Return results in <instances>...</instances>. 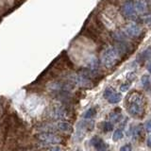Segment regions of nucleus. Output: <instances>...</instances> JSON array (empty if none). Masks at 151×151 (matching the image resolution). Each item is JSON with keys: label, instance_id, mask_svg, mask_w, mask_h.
Listing matches in <instances>:
<instances>
[{"label": "nucleus", "instance_id": "dca6fc26", "mask_svg": "<svg viewBox=\"0 0 151 151\" xmlns=\"http://www.w3.org/2000/svg\"><path fill=\"white\" fill-rule=\"evenodd\" d=\"M142 84L144 85L145 88H147L149 85V77L148 75H144L142 77Z\"/></svg>", "mask_w": 151, "mask_h": 151}, {"label": "nucleus", "instance_id": "b1692460", "mask_svg": "<svg viewBox=\"0 0 151 151\" xmlns=\"http://www.w3.org/2000/svg\"><path fill=\"white\" fill-rule=\"evenodd\" d=\"M49 151H63V149H61L60 146H54V147H52Z\"/></svg>", "mask_w": 151, "mask_h": 151}, {"label": "nucleus", "instance_id": "ddd939ff", "mask_svg": "<svg viewBox=\"0 0 151 151\" xmlns=\"http://www.w3.org/2000/svg\"><path fill=\"white\" fill-rule=\"evenodd\" d=\"M123 132L121 129H116L114 132H113V135H112V139L113 141H119L120 139L123 138Z\"/></svg>", "mask_w": 151, "mask_h": 151}, {"label": "nucleus", "instance_id": "393cba45", "mask_svg": "<svg viewBox=\"0 0 151 151\" xmlns=\"http://www.w3.org/2000/svg\"><path fill=\"white\" fill-rule=\"evenodd\" d=\"M146 144H147L148 146H150L151 147V135L148 136V138H147V141H146Z\"/></svg>", "mask_w": 151, "mask_h": 151}, {"label": "nucleus", "instance_id": "1a4fd4ad", "mask_svg": "<svg viewBox=\"0 0 151 151\" xmlns=\"http://www.w3.org/2000/svg\"><path fill=\"white\" fill-rule=\"evenodd\" d=\"M151 58V46H148L147 48L145 49L139 56V59L141 60H147Z\"/></svg>", "mask_w": 151, "mask_h": 151}, {"label": "nucleus", "instance_id": "9b49d317", "mask_svg": "<svg viewBox=\"0 0 151 151\" xmlns=\"http://www.w3.org/2000/svg\"><path fill=\"white\" fill-rule=\"evenodd\" d=\"M103 142V140L100 138V137H98V136H94L93 137V138L90 140V145H93V147H96V146H97L99 144H101Z\"/></svg>", "mask_w": 151, "mask_h": 151}, {"label": "nucleus", "instance_id": "423d86ee", "mask_svg": "<svg viewBox=\"0 0 151 151\" xmlns=\"http://www.w3.org/2000/svg\"><path fill=\"white\" fill-rule=\"evenodd\" d=\"M123 13L127 18H133L135 16V8L134 4L131 1H127L123 5Z\"/></svg>", "mask_w": 151, "mask_h": 151}, {"label": "nucleus", "instance_id": "20e7f679", "mask_svg": "<svg viewBox=\"0 0 151 151\" xmlns=\"http://www.w3.org/2000/svg\"><path fill=\"white\" fill-rule=\"evenodd\" d=\"M93 127V122L92 121H81L78 123V129L77 132V135L80 137V139H82V137L84 134H86V131H89L90 129H92Z\"/></svg>", "mask_w": 151, "mask_h": 151}, {"label": "nucleus", "instance_id": "a211bd4d", "mask_svg": "<svg viewBox=\"0 0 151 151\" xmlns=\"http://www.w3.org/2000/svg\"><path fill=\"white\" fill-rule=\"evenodd\" d=\"M103 129L105 131H111L113 129V126L110 122H104L103 124Z\"/></svg>", "mask_w": 151, "mask_h": 151}, {"label": "nucleus", "instance_id": "6e6552de", "mask_svg": "<svg viewBox=\"0 0 151 151\" xmlns=\"http://www.w3.org/2000/svg\"><path fill=\"white\" fill-rule=\"evenodd\" d=\"M57 127H58L60 130H63V131L72 130V126H71V124L69 122H66V121L58 122V124H57Z\"/></svg>", "mask_w": 151, "mask_h": 151}, {"label": "nucleus", "instance_id": "f257e3e1", "mask_svg": "<svg viewBox=\"0 0 151 151\" xmlns=\"http://www.w3.org/2000/svg\"><path fill=\"white\" fill-rule=\"evenodd\" d=\"M120 54L116 47H108L101 54V63L105 67L111 68L118 63Z\"/></svg>", "mask_w": 151, "mask_h": 151}, {"label": "nucleus", "instance_id": "aec40b11", "mask_svg": "<svg viewBox=\"0 0 151 151\" xmlns=\"http://www.w3.org/2000/svg\"><path fill=\"white\" fill-rule=\"evenodd\" d=\"M129 87H130V83L129 82L124 83V84H122L121 86H120V91L121 92H127V90L129 89Z\"/></svg>", "mask_w": 151, "mask_h": 151}, {"label": "nucleus", "instance_id": "f03ea898", "mask_svg": "<svg viewBox=\"0 0 151 151\" xmlns=\"http://www.w3.org/2000/svg\"><path fill=\"white\" fill-rule=\"evenodd\" d=\"M127 111H129L131 115H140L143 112V101H142V98L138 94H135L131 97V102L127 109Z\"/></svg>", "mask_w": 151, "mask_h": 151}, {"label": "nucleus", "instance_id": "f3484780", "mask_svg": "<svg viewBox=\"0 0 151 151\" xmlns=\"http://www.w3.org/2000/svg\"><path fill=\"white\" fill-rule=\"evenodd\" d=\"M96 113V111H94V109H90V110H88L86 112L84 113V119H89V118H91L92 116H93V114Z\"/></svg>", "mask_w": 151, "mask_h": 151}, {"label": "nucleus", "instance_id": "39448f33", "mask_svg": "<svg viewBox=\"0 0 151 151\" xmlns=\"http://www.w3.org/2000/svg\"><path fill=\"white\" fill-rule=\"evenodd\" d=\"M142 33L141 27L136 24H129L125 28V34L130 37H138Z\"/></svg>", "mask_w": 151, "mask_h": 151}, {"label": "nucleus", "instance_id": "6ab92c4d", "mask_svg": "<svg viewBox=\"0 0 151 151\" xmlns=\"http://www.w3.org/2000/svg\"><path fill=\"white\" fill-rule=\"evenodd\" d=\"M120 119H121V114H119V113L115 112V113H111V120L112 122L117 123Z\"/></svg>", "mask_w": 151, "mask_h": 151}, {"label": "nucleus", "instance_id": "a878e982", "mask_svg": "<svg viewBox=\"0 0 151 151\" xmlns=\"http://www.w3.org/2000/svg\"><path fill=\"white\" fill-rule=\"evenodd\" d=\"M147 70H148L149 72L151 73V63H149V64L147 65Z\"/></svg>", "mask_w": 151, "mask_h": 151}, {"label": "nucleus", "instance_id": "5701e85b", "mask_svg": "<svg viewBox=\"0 0 151 151\" xmlns=\"http://www.w3.org/2000/svg\"><path fill=\"white\" fill-rule=\"evenodd\" d=\"M145 127L146 131L151 132V120L146 121V122H145Z\"/></svg>", "mask_w": 151, "mask_h": 151}, {"label": "nucleus", "instance_id": "412c9836", "mask_svg": "<svg viewBox=\"0 0 151 151\" xmlns=\"http://www.w3.org/2000/svg\"><path fill=\"white\" fill-rule=\"evenodd\" d=\"M120 151H132V147H131V145H123L122 147L120 148Z\"/></svg>", "mask_w": 151, "mask_h": 151}, {"label": "nucleus", "instance_id": "4468645a", "mask_svg": "<svg viewBox=\"0 0 151 151\" xmlns=\"http://www.w3.org/2000/svg\"><path fill=\"white\" fill-rule=\"evenodd\" d=\"M113 93H115L114 90H113L112 88H111V87H108V88L105 89V91H104V97H105L108 100V99L112 96Z\"/></svg>", "mask_w": 151, "mask_h": 151}, {"label": "nucleus", "instance_id": "7ed1b4c3", "mask_svg": "<svg viewBox=\"0 0 151 151\" xmlns=\"http://www.w3.org/2000/svg\"><path fill=\"white\" fill-rule=\"evenodd\" d=\"M38 139L45 144H51V145H57L61 142L60 136L50 133V132H44V133L39 134L38 135Z\"/></svg>", "mask_w": 151, "mask_h": 151}, {"label": "nucleus", "instance_id": "4be33fe9", "mask_svg": "<svg viewBox=\"0 0 151 151\" xmlns=\"http://www.w3.org/2000/svg\"><path fill=\"white\" fill-rule=\"evenodd\" d=\"M144 22L145 24H147V25L151 24V14H146V15L144 16Z\"/></svg>", "mask_w": 151, "mask_h": 151}, {"label": "nucleus", "instance_id": "9d476101", "mask_svg": "<svg viewBox=\"0 0 151 151\" xmlns=\"http://www.w3.org/2000/svg\"><path fill=\"white\" fill-rule=\"evenodd\" d=\"M122 100V96L119 93H113L112 96L108 99V101L110 102L111 104H116V103H119Z\"/></svg>", "mask_w": 151, "mask_h": 151}, {"label": "nucleus", "instance_id": "2eb2a0df", "mask_svg": "<svg viewBox=\"0 0 151 151\" xmlns=\"http://www.w3.org/2000/svg\"><path fill=\"white\" fill-rule=\"evenodd\" d=\"M113 37H114V39H116L118 41H124L125 40V34L121 31H116L114 34H113Z\"/></svg>", "mask_w": 151, "mask_h": 151}, {"label": "nucleus", "instance_id": "f8f14e48", "mask_svg": "<svg viewBox=\"0 0 151 151\" xmlns=\"http://www.w3.org/2000/svg\"><path fill=\"white\" fill-rule=\"evenodd\" d=\"M97 67H98V60L96 58H93L89 61V68H90V70L94 71L97 69Z\"/></svg>", "mask_w": 151, "mask_h": 151}, {"label": "nucleus", "instance_id": "0eeeda50", "mask_svg": "<svg viewBox=\"0 0 151 151\" xmlns=\"http://www.w3.org/2000/svg\"><path fill=\"white\" fill-rule=\"evenodd\" d=\"M146 7V2L145 0H136L135 3H134V8H135V12H139V13H143L145 12Z\"/></svg>", "mask_w": 151, "mask_h": 151}]
</instances>
